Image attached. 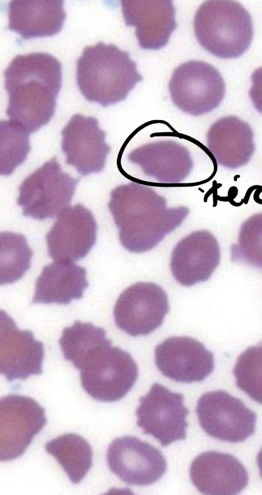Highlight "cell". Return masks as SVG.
I'll use <instances>...</instances> for the list:
<instances>
[{
	"instance_id": "17",
	"label": "cell",
	"mask_w": 262,
	"mask_h": 495,
	"mask_svg": "<svg viewBox=\"0 0 262 495\" xmlns=\"http://www.w3.org/2000/svg\"><path fill=\"white\" fill-rule=\"evenodd\" d=\"M220 259L216 238L209 231H198L177 244L171 253L170 270L179 283L189 287L209 279Z\"/></svg>"
},
{
	"instance_id": "1",
	"label": "cell",
	"mask_w": 262,
	"mask_h": 495,
	"mask_svg": "<svg viewBox=\"0 0 262 495\" xmlns=\"http://www.w3.org/2000/svg\"><path fill=\"white\" fill-rule=\"evenodd\" d=\"M4 76L10 121L29 134L47 124L54 114L61 86L60 62L46 53L18 55Z\"/></svg>"
},
{
	"instance_id": "13",
	"label": "cell",
	"mask_w": 262,
	"mask_h": 495,
	"mask_svg": "<svg viewBox=\"0 0 262 495\" xmlns=\"http://www.w3.org/2000/svg\"><path fill=\"white\" fill-rule=\"evenodd\" d=\"M155 357L160 372L179 383L202 382L214 368L213 353L189 336L167 338L156 347Z\"/></svg>"
},
{
	"instance_id": "19",
	"label": "cell",
	"mask_w": 262,
	"mask_h": 495,
	"mask_svg": "<svg viewBox=\"0 0 262 495\" xmlns=\"http://www.w3.org/2000/svg\"><path fill=\"white\" fill-rule=\"evenodd\" d=\"M190 476L198 490L206 494H236L249 481L246 468L236 458L213 451L195 458L190 466Z\"/></svg>"
},
{
	"instance_id": "25",
	"label": "cell",
	"mask_w": 262,
	"mask_h": 495,
	"mask_svg": "<svg viewBox=\"0 0 262 495\" xmlns=\"http://www.w3.org/2000/svg\"><path fill=\"white\" fill-rule=\"evenodd\" d=\"M1 285L13 283L29 269L32 252L21 234L5 232L0 235Z\"/></svg>"
},
{
	"instance_id": "3",
	"label": "cell",
	"mask_w": 262,
	"mask_h": 495,
	"mask_svg": "<svg viewBox=\"0 0 262 495\" xmlns=\"http://www.w3.org/2000/svg\"><path fill=\"white\" fill-rule=\"evenodd\" d=\"M143 80L128 52L99 42L84 49L76 65V80L85 99L106 107L124 100Z\"/></svg>"
},
{
	"instance_id": "15",
	"label": "cell",
	"mask_w": 262,
	"mask_h": 495,
	"mask_svg": "<svg viewBox=\"0 0 262 495\" xmlns=\"http://www.w3.org/2000/svg\"><path fill=\"white\" fill-rule=\"evenodd\" d=\"M61 148L67 164L81 175L99 173L104 168L111 150L105 132L94 117L74 115L61 132Z\"/></svg>"
},
{
	"instance_id": "31",
	"label": "cell",
	"mask_w": 262,
	"mask_h": 495,
	"mask_svg": "<svg viewBox=\"0 0 262 495\" xmlns=\"http://www.w3.org/2000/svg\"><path fill=\"white\" fill-rule=\"evenodd\" d=\"M257 463L259 469L260 474L262 478V448L257 455Z\"/></svg>"
},
{
	"instance_id": "29",
	"label": "cell",
	"mask_w": 262,
	"mask_h": 495,
	"mask_svg": "<svg viewBox=\"0 0 262 495\" xmlns=\"http://www.w3.org/2000/svg\"><path fill=\"white\" fill-rule=\"evenodd\" d=\"M1 174L8 176L26 159L30 150L25 130L11 121H1Z\"/></svg>"
},
{
	"instance_id": "22",
	"label": "cell",
	"mask_w": 262,
	"mask_h": 495,
	"mask_svg": "<svg viewBox=\"0 0 262 495\" xmlns=\"http://www.w3.org/2000/svg\"><path fill=\"white\" fill-rule=\"evenodd\" d=\"M65 17L62 1H13L9 5V29L26 40L57 34Z\"/></svg>"
},
{
	"instance_id": "8",
	"label": "cell",
	"mask_w": 262,
	"mask_h": 495,
	"mask_svg": "<svg viewBox=\"0 0 262 495\" xmlns=\"http://www.w3.org/2000/svg\"><path fill=\"white\" fill-rule=\"evenodd\" d=\"M196 413L203 429L221 441L241 442L255 431L256 414L223 390L204 393L198 401Z\"/></svg>"
},
{
	"instance_id": "20",
	"label": "cell",
	"mask_w": 262,
	"mask_h": 495,
	"mask_svg": "<svg viewBox=\"0 0 262 495\" xmlns=\"http://www.w3.org/2000/svg\"><path fill=\"white\" fill-rule=\"evenodd\" d=\"M127 158L146 175L162 183L181 182L193 167V161L187 148L170 140L143 145L133 150Z\"/></svg>"
},
{
	"instance_id": "10",
	"label": "cell",
	"mask_w": 262,
	"mask_h": 495,
	"mask_svg": "<svg viewBox=\"0 0 262 495\" xmlns=\"http://www.w3.org/2000/svg\"><path fill=\"white\" fill-rule=\"evenodd\" d=\"M184 396L159 383L139 399L136 411L137 425L144 433L156 438L163 447L186 436V417L189 411Z\"/></svg>"
},
{
	"instance_id": "30",
	"label": "cell",
	"mask_w": 262,
	"mask_h": 495,
	"mask_svg": "<svg viewBox=\"0 0 262 495\" xmlns=\"http://www.w3.org/2000/svg\"><path fill=\"white\" fill-rule=\"evenodd\" d=\"M251 81L249 96L255 109L262 113V67L253 72Z\"/></svg>"
},
{
	"instance_id": "5",
	"label": "cell",
	"mask_w": 262,
	"mask_h": 495,
	"mask_svg": "<svg viewBox=\"0 0 262 495\" xmlns=\"http://www.w3.org/2000/svg\"><path fill=\"white\" fill-rule=\"evenodd\" d=\"M81 385L93 398L105 402L119 401L132 388L138 375L130 354L110 340L92 351L80 369Z\"/></svg>"
},
{
	"instance_id": "21",
	"label": "cell",
	"mask_w": 262,
	"mask_h": 495,
	"mask_svg": "<svg viewBox=\"0 0 262 495\" xmlns=\"http://www.w3.org/2000/svg\"><path fill=\"white\" fill-rule=\"evenodd\" d=\"M206 139L207 148L216 162L231 169L247 164L255 150L251 126L236 116L224 117L214 122Z\"/></svg>"
},
{
	"instance_id": "6",
	"label": "cell",
	"mask_w": 262,
	"mask_h": 495,
	"mask_svg": "<svg viewBox=\"0 0 262 495\" xmlns=\"http://www.w3.org/2000/svg\"><path fill=\"white\" fill-rule=\"evenodd\" d=\"M78 181L62 170L56 157L52 158L24 180L17 204L26 216L38 220L54 217L70 204Z\"/></svg>"
},
{
	"instance_id": "14",
	"label": "cell",
	"mask_w": 262,
	"mask_h": 495,
	"mask_svg": "<svg viewBox=\"0 0 262 495\" xmlns=\"http://www.w3.org/2000/svg\"><path fill=\"white\" fill-rule=\"evenodd\" d=\"M97 223L92 212L78 203L58 215L46 237L49 254L57 262L84 257L96 241Z\"/></svg>"
},
{
	"instance_id": "24",
	"label": "cell",
	"mask_w": 262,
	"mask_h": 495,
	"mask_svg": "<svg viewBox=\"0 0 262 495\" xmlns=\"http://www.w3.org/2000/svg\"><path fill=\"white\" fill-rule=\"evenodd\" d=\"M45 448L55 457L74 484L79 483L92 465V448L78 434H63L48 442Z\"/></svg>"
},
{
	"instance_id": "11",
	"label": "cell",
	"mask_w": 262,
	"mask_h": 495,
	"mask_svg": "<svg viewBox=\"0 0 262 495\" xmlns=\"http://www.w3.org/2000/svg\"><path fill=\"white\" fill-rule=\"evenodd\" d=\"M47 422L45 409L34 399L9 394L0 400V460L21 456Z\"/></svg>"
},
{
	"instance_id": "26",
	"label": "cell",
	"mask_w": 262,
	"mask_h": 495,
	"mask_svg": "<svg viewBox=\"0 0 262 495\" xmlns=\"http://www.w3.org/2000/svg\"><path fill=\"white\" fill-rule=\"evenodd\" d=\"M105 331L90 322L76 321L65 328L59 339L64 358L76 368L83 358L92 350L108 340Z\"/></svg>"
},
{
	"instance_id": "28",
	"label": "cell",
	"mask_w": 262,
	"mask_h": 495,
	"mask_svg": "<svg viewBox=\"0 0 262 495\" xmlns=\"http://www.w3.org/2000/svg\"><path fill=\"white\" fill-rule=\"evenodd\" d=\"M235 383L252 400L262 404V341L246 349L233 369Z\"/></svg>"
},
{
	"instance_id": "7",
	"label": "cell",
	"mask_w": 262,
	"mask_h": 495,
	"mask_svg": "<svg viewBox=\"0 0 262 495\" xmlns=\"http://www.w3.org/2000/svg\"><path fill=\"white\" fill-rule=\"evenodd\" d=\"M169 90L177 107L187 113L199 116L218 107L225 96V84L213 66L202 61H191L173 71Z\"/></svg>"
},
{
	"instance_id": "18",
	"label": "cell",
	"mask_w": 262,
	"mask_h": 495,
	"mask_svg": "<svg viewBox=\"0 0 262 495\" xmlns=\"http://www.w3.org/2000/svg\"><path fill=\"white\" fill-rule=\"evenodd\" d=\"M125 24L136 28L143 49L157 50L167 43L177 27L176 10L171 1H122Z\"/></svg>"
},
{
	"instance_id": "9",
	"label": "cell",
	"mask_w": 262,
	"mask_h": 495,
	"mask_svg": "<svg viewBox=\"0 0 262 495\" xmlns=\"http://www.w3.org/2000/svg\"><path fill=\"white\" fill-rule=\"evenodd\" d=\"M169 310L168 296L160 286L139 282L121 293L113 313L117 327L135 337L147 335L159 328Z\"/></svg>"
},
{
	"instance_id": "12",
	"label": "cell",
	"mask_w": 262,
	"mask_h": 495,
	"mask_svg": "<svg viewBox=\"0 0 262 495\" xmlns=\"http://www.w3.org/2000/svg\"><path fill=\"white\" fill-rule=\"evenodd\" d=\"M106 460L111 471L132 485L153 484L162 477L167 466L160 450L130 436L113 440L108 447Z\"/></svg>"
},
{
	"instance_id": "2",
	"label": "cell",
	"mask_w": 262,
	"mask_h": 495,
	"mask_svg": "<svg viewBox=\"0 0 262 495\" xmlns=\"http://www.w3.org/2000/svg\"><path fill=\"white\" fill-rule=\"evenodd\" d=\"M108 206L119 229L121 244L137 253L157 246L189 213L185 206L168 207L164 197L136 182L113 189Z\"/></svg>"
},
{
	"instance_id": "16",
	"label": "cell",
	"mask_w": 262,
	"mask_h": 495,
	"mask_svg": "<svg viewBox=\"0 0 262 495\" xmlns=\"http://www.w3.org/2000/svg\"><path fill=\"white\" fill-rule=\"evenodd\" d=\"M43 344L30 331L19 330L5 311L0 313V372L9 382L42 373Z\"/></svg>"
},
{
	"instance_id": "4",
	"label": "cell",
	"mask_w": 262,
	"mask_h": 495,
	"mask_svg": "<svg viewBox=\"0 0 262 495\" xmlns=\"http://www.w3.org/2000/svg\"><path fill=\"white\" fill-rule=\"evenodd\" d=\"M194 29L200 44L221 59L236 58L249 48L253 36L248 11L234 1H209L198 9Z\"/></svg>"
},
{
	"instance_id": "23",
	"label": "cell",
	"mask_w": 262,
	"mask_h": 495,
	"mask_svg": "<svg viewBox=\"0 0 262 495\" xmlns=\"http://www.w3.org/2000/svg\"><path fill=\"white\" fill-rule=\"evenodd\" d=\"M85 269L68 262L45 266L37 279L33 303L68 304L80 299L88 287Z\"/></svg>"
},
{
	"instance_id": "27",
	"label": "cell",
	"mask_w": 262,
	"mask_h": 495,
	"mask_svg": "<svg viewBox=\"0 0 262 495\" xmlns=\"http://www.w3.org/2000/svg\"><path fill=\"white\" fill-rule=\"evenodd\" d=\"M230 251L232 262L262 271V212L243 222L237 242L231 245Z\"/></svg>"
}]
</instances>
